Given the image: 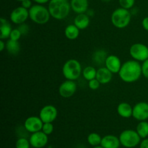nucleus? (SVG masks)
<instances>
[{
  "label": "nucleus",
  "instance_id": "f257e3e1",
  "mask_svg": "<svg viewBox=\"0 0 148 148\" xmlns=\"http://www.w3.org/2000/svg\"><path fill=\"white\" fill-rule=\"evenodd\" d=\"M119 75L121 80L127 83L137 82L143 75L142 64L134 59L127 61L122 64Z\"/></svg>",
  "mask_w": 148,
  "mask_h": 148
},
{
  "label": "nucleus",
  "instance_id": "f03ea898",
  "mask_svg": "<svg viewBox=\"0 0 148 148\" xmlns=\"http://www.w3.org/2000/svg\"><path fill=\"white\" fill-rule=\"evenodd\" d=\"M48 9L51 16L58 20L66 18L72 10L69 0H50Z\"/></svg>",
  "mask_w": 148,
  "mask_h": 148
},
{
  "label": "nucleus",
  "instance_id": "7ed1b4c3",
  "mask_svg": "<svg viewBox=\"0 0 148 148\" xmlns=\"http://www.w3.org/2000/svg\"><path fill=\"white\" fill-rule=\"evenodd\" d=\"M51 17L49 9L43 4H36L29 10V18L38 25L46 24Z\"/></svg>",
  "mask_w": 148,
  "mask_h": 148
},
{
  "label": "nucleus",
  "instance_id": "20e7f679",
  "mask_svg": "<svg viewBox=\"0 0 148 148\" xmlns=\"http://www.w3.org/2000/svg\"><path fill=\"white\" fill-rule=\"evenodd\" d=\"M132 19V13L130 10L119 7L114 10L111 16L113 25L119 29L127 27L130 25Z\"/></svg>",
  "mask_w": 148,
  "mask_h": 148
},
{
  "label": "nucleus",
  "instance_id": "39448f33",
  "mask_svg": "<svg viewBox=\"0 0 148 148\" xmlns=\"http://www.w3.org/2000/svg\"><path fill=\"white\" fill-rule=\"evenodd\" d=\"M82 73V66L79 61L71 59L64 64L62 74L66 79L75 81L80 77Z\"/></svg>",
  "mask_w": 148,
  "mask_h": 148
},
{
  "label": "nucleus",
  "instance_id": "423d86ee",
  "mask_svg": "<svg viewBox=\"0 0 148 148\" xmlns=\"http://www.w3.org/2000/svg\"><path fill=\"white\" fill-rule=\"evenodd\" d=\"M119 137L121 145L127 148L135 147L141 143V137L136 130H124Z\"/></svg>",
  "mask_w": 148,
  "mask_h": 148
},
{
  "label": "nucleus",
  "instance_id": "0eeeda50",
  "mask_svg": "<svg viewBox=\"0 0 148 148\" xmlns=\"http://www.w3.org/2000/svg\"><path fill=\"white\" fill-rule=\"evenodd\" d=\"M130 54L134 60L143 62L148 59V47L144 43H134L130 49Z\"/></svg>",
  "mask_w": 148,
  "mask_h": 148
},
{
  "label": "nucleus",
  "instance_id": "6e6552de",
  "mask_svg": "<svg viewBox=\"0 0 148 148\" xmlns=\"http://www.w3.org/2000/svg\"><path fill=\"white\" fill-rule=\"evenodd\" d=\"M29 18V10L22 6L14 8L10 15V21L16 25H21Z\"/></svg>",
  "mask_w": 148,
  "mask_h": 148
},
{
  "label": "nucleus",
  "instance_id": "1a4fd4ad",
  "mask_svg": "<svg viewBox=\"0 0 148 148\" xmlns=\"http://www.w3.org/2000/svg\"><path fill=\"white\" fill-rule=\"evenodd\" d=\"M58 116L57 108L52 105H46L40 109L39 117L43 123H53Z\"/></svg>",
  "mask_w": 148,
  "mask_h": 148
},
{
  "label": "nucleus",
  "instance_id": "9d476101",
  "mask_svg": "<svg viewBox=\"0 0 148 148\" xmlns=\"http://www.w3.org/2000/svg\"><path fill=\"white\" fill-rule=\"evenodd\" d=\"M132 116L139 121H147L148 119V103L141 101L133 106Z\"/></svg>",
  "mask_w": 148,
  "mask_h": 148
},
{
  "label": "nucleus",
  "instance_id": "9b49d317",
  "mask_svg": "<svg viewBox=\"0 0 148 148\" xmlns=\"http://www.w3.org/2000/svg\"><path fill=\"white\" fill-rule=\"evenodd\" d=\"M77 90V84L75 81L66 79L62 82L59 88V93L62 98H69L73 96Z\"/></svg>",
  "mask_w": 148,
  "mask_h": 148
},
{
  "label": "nucleus",
  "instance_id": "f8f14e48",
  "mask_svg": "<svg viewBox=\"0 0 148 148\" xmlns=\"http://www.w3.org/2000/svg\"><path fill=\"white\" fill-rule=\"evenodd\" d=\"M43 125V121L39 116H30L26 119L24 122L25 129L31 134L41 131Z\"/></svg>",
  "mask_w": 148,
  "mask_h": 148
},
{
  "label": "nucleus",
  "instance_id": "ddd939ff",
  "mask_svg": "<svg viewBox=\"0 0 148 148\" xmlns=\"http://www.w3.org/2000/svg\"><path fill=\"white\" fill-rule=\"evenodd\" d=\"M30 145L34 148H43L47 145L49 138L47 134H45L43 132L39 131L37 132L32 133L30 139Z\"/></svg>",
  "mask_w": 148,
  "mask_h": 148
},
{
  "label": "nucleus",
  "instance_id": "4468645a",
  "mask_svg": "<svg viewBox=\"0 0 148 148\" xmlns=\"http://www.w3.org/2000/svg\"><path fill=\"white\" fill-rule=\"evenodd\" d=\"M104 64L106 67L111 71L113 74H119L122 66L121 59L119 58V56L114 54L107 56Z\"/></svg>",
  "mask_w": 148,
  "mask_h": 148
},
{
  "label": "nucleus",
  "instance_id": "2eb2a0df",
  "mask_svg": "<svg viewBox=\"0 0 148 148\" xmlns=\"http://www.w3.org/2000/svg\"><path fill=\"white\" fill-rule=\"evenodd\" d=\"M119 137L112 134H108L102 137L101 145L104 148H119L120 147Z\"/></svg>",
  "mask_w": 148,
  "mask_h": 148
},
{
  "label": "nucleus",
  "instance_id": "dca6fc26",
  "mask_svg": "<svg viewBox=\"0 0 148 148\" xmlns=\"http://www.w3.org/2000/svg\"><path fill=\"white\" fill-rule=\"evenodd\" d=\"M71 9L77 14L85 13L88 10V0H71Z\"/></svg>",
  "mask_w": 148,
  "mask_h": 148
},
{
  "label": "nucleus",
  "instance_id": "f3484780",
  "mask_svg": "<svg viewBox=\"0 0 148 148\" xmlns=\"http://www.w3.org/2000/svg\"><path fill=\"white\" fill-rule=\"evenodd\" d=\"M113 73L106 67H100L97 69L96 79L103 85L109 83L112 79Z\"/></svg>",
  "mask_w": 148,
  "mask_h": 148
},
{
  "label": "nucleus",
  "instance_id": "a211bd4d",
  "mask_svg": "<svg viewBox=\"0 0 148 148\" xmlns=\"http://www.w3.org/2000/svg\"><path fill=\"white\" fill-rule=\"evenodd\" d=\"M90 20L89 15L85 13L77 14V15L74 19V24L79 29V30H85L89 26Z\"/></svg>",
  "mask_w": 148,
  "mask_h": 148
},
{
  "label": "nucleus",
  "instance_id": "6ab92c4d",
  "mask_svg": "<svg viewBox=\"0 0 148 148\" xmlns=\"http://www.w3.org/2000/svg\"><path fill=\"white\" fill-rule=\"evenodd\" d=\"M117 113L122 118H130L132 116L133 107L128 103L122 102L117 106Z\"/></svg>",
  "mask_w": 148,
  "mask_h": 148
},
{
  "label": "nucleus",
  "instance_id": "aec40b11",
  "mask_svg": "<svg viewBox=\"0 0 148 148\" xmlns=\"http://www.w3.org/2000/svg\"><path fill=\"white\" fill-rule=\"evenodd\" d=\"M0 23H1V27H0V39L1 40H6V39L10 38V33H11L12 28L11 24L10 22L7 21L6 19L1 17L0 19Z\"/></svg>",
  "mask_w": 148,
  "mask_h": 148
},
{
  "label": "nucleus",
  "instance_id": "412c9836",
  "mask_svg": "<svg viewBox=\"0 0 148 148\" xmlns=\"http://www.w3.org/2000/svg\"><path fill=\"white\" fill-rule=\"evenodd\" d=\"M79 29L75 24L68 25L64 29L65 37L71 40H75L79 35Z\"/></svg>",
  "mask_w": 148,
  "mask_h": 148
},
{
  "label": "nucleus",
  "instance_id": "4be33fe9",
  "mask_svg": "<svg viewBox=\"0 0 148 148\" xmlns=\"http://www.w3.org/2000/svg\"><path fill=\"white\" fill-rule=\"evenodd\" d=\"M6 49L11 55H17L20 51V45L18 41L9 39L6 42Z\"/></svg>",
  "mask_w": 148,
  "mask_h": 148
},
{
  "label": "nucleus",
  "instance_id": "5701e85b",
  "mask_svg": "<svg viewBox=\"0 0 148 148\" xmlns=\"http://www.w3.org/2000/svg\"><path fill=\"white\" fill-rule=\"evenodd\" d=\"M136 131L138 133L141 139H145L148 137V122L147 121H142L137 124Z\"/></svg>",
  "mask_w": 148,
  "mask_h": 148
},
{
  "label": "nucleus",
  "instance_id": "b1692460",
  "mask_svg": "<svg viewBox=\"0 0 148 148\" xmlns=\"http://www.w3.org/2000/svg\"><path fill=\"white\" fill-rule=\"evenodd\" d=\"M97 70L95 68L92 66H86L84 69H82V76L86 79L87 81H90L91 79H93L96 78Z\"/></svg>",
  "mask_w": 148,
  "mask_h": 148
},
{
  "label": "nucleus",
  "instance_id": "393cba45",
  "mask_svg": "<svg viewBox=\"0 0 148 148\" xmlns=\"http://www.w3.org/2000/svg\"><path fill=\"white\" fill-rule=\"evenodd\" d=\"M87 140H88V143H89V145H90L92 147H95V146L101 145L102 137L98 133L92 132L88 136Z\"/></svg>",
  "mask_w": 148,
  "mask_h": 148
},
{
  "label": "nucleus",
  "instance_id": "a878e982",
  "mask_svg": "<svg viewBox=\"0 0 148 148\" xmlns=\"http://www.w3.org/2000/svg\"><path fill=\"white\" fill-rule=\"evenodd\" d=\"M30 141L25 137L19 138L15 143L16 148H30Z\"/></svg>",
  "mask_w": 148,
  "mask_h": 148
},
{
  "label": "nucleus",
  "instance_id": "bb28decb",
  "mask_svg": "<svg viewBox=\"0 0 148 148\" xmlns=\"http://www.w3.org/2000/svg\"><path fill=\"white\" fill-rule=\"evenodd\" d=\"M119 4L120 7L130 10L134 7L135 4V0H119Z\"/></svg>",
  "mask_w": 148,
  "mask_h": 148
},
{
  "label": "nucleus",
  "instance_id": "cd10ccee",
  "mask_svg": "<svg viewBox=\"0 0 148 148\" xmlns=\"http://www.w3.org/2000/svg\"><path fill=\"white\" fill-rule=\"evenodd\" d=\"M41 131L43 132L46 134H47L48 136L51 134L53 132V123H43Z\"/></svg>",
  "mask_w": 148,
  "mask_h": 148
},
{
  "label": "nucleus",
  "instance_id": "c85d7f7f",
  "mask_svg": "<svg viewBox=\"0 0 148 148\" xmlns=\"http://www.w3.org/2000/svg\"><path fill=\"white\" fill-rule=\"evenodd\" d=\"M23 36L21 33V32L20 31L18 28H14L12 29V30L11 33H10V38L9 39H11L12 40H16V41H18L20 39L21 36Z\"/></svg>",
  "mask_w": 148,
  "mask_h": 148
},
{
  "label": "nucleus",
  "instance_id": "c756f323",
  "mask_svg": "<svg viewBox=\"0 0 148 148\" xmlns=\"http://www.w3.org/2000/svg\"><path fill=\"white\" fill-rule=\"evenodd\" d=\"M100 85H101V83L96 78L88 81V86L92 90H95L98 89L100 88Z\"/></svg>",
  "mask_w": 148,
  "mask_h": 148
},
{
  "label": "nucleus",
  "instance_id": "7c9ffc66",
  "mask_svg": "<svg viewBox=\"0 0 148 148\" xmlns=\"http://www.w3.org/2000/svg\"><path fill=\"white\" fill-rule=\"evenodd\" d=\"M142 74L146 79H148V59L142 64Z\"/></svg>",
  "mask_w": 148,
  "mask_h": 148
},
{
  "label": "nucleus",
  "instance_id": "2f4dec72",
  "mask_svg": "<svg viewBox=\"0 0 148 148\" xmlns=\"http://www.w3.org/2000/svg\"><path fill=\"white\" fill-rule=\"evenodd\" d=\"M17 28L20 30V31L21 32L22 35L25 36V35H27L28 33L30 28H29V26L27 25H26L25 23H23V24L19 25V27Z\"/></svg>",
  "mask_w": 148,
  "mask_h": 148
},
{
  "label": "nucleus",
  "instance_id": "473e14b6",
  "mask_svg": "<svg viewBox=\"0 0 148 148\" xmlns=\"http://www.w3.org/2000/svg\"><path fill=\"white\" fill-rule=\"evenodd\" d=\"M21 6L24 7V8L30 10V7L33 6V4H32V0H24V1H23L21 2Z\"/></svg>",
  "mask_w": 148,
  "mask_h": 148
},
{
  "label": "nucleus",
  "instance_id": "72a5a7b5",
  "mask_svg": "<svg viewBox=\"0 0 148 148\" xmlns=\"http://www.w3.org/2000/svg\"><path fill=\"white\" fill-rule=\"evenodd\" d=\"M142 26L145 30L148 32V16L143 18V21H142Z\"/></svg>",
  "mask_w": 148,
  "mask_h": 148
},
{
  "label": "nucleus",
  "instance_id": "f704fd0d",
  "mask_svg": "<svg viewBox=\"0 0 148 148\" xmlns=\"http://www.w3.org/2000/svg\"><path fill=\"white\" fill-rule=\"evenodd\" d=\"M140 148H148V138L143 139L140 144Z\"/></svg>",
  "mask_w": 148,
  "mask_h": 148
},
{
  "label": "nucleus",
  "instance_id": "c9c22d12",
  "mask_svg": "<svg viewBox=\"0 0 148 148\" xmlns=\"http://www.w3.org/2000/svg\"><path fill=\"white\" fill-rule=\"evenodd\" d=\"M32 1H34L36 4H47V3H49L50 0H32Z\"/></svg>",
  "mask_w": 148,
  "mask_h": 148
},
{
  "label": "nucleus",
  "instance_id": "e433bc0d",
  "mask_svg": "<svg viewBox=\"0 0 148 148\" xmlns=\"http://www.w3.org/2000/svg\"><path fill=\"white\" fill-rule=\"evenodd\" d=\"M4 49H6V43L4 41V40L0 39V51H3Z\"/></svg>",
  "mask_w": 148,
  "mask_h": 148
},
{
  "label": "nucleus",
  "instance_id": "4c0bfd02",
  "mask_svg": "<svg viewBox=\"0 0 148 148\" xmlns=\"http://www.w3.org/2000/svg\"><path fill=\"white\" fill-rule=\"evenodd\" d=\"M93 148H104V147H103L101 145H98V146H95V147H93Z\"/></svg>",
  "mask_w": 148,
  "mask_h": 148
},
{
  "label": "nucleus",
  "instance_id": "58836bf2",
  "mask_svg": "<svg viewBox=\"0 0 148 148\" xmlns=\"http://www.w3.org/2000/svg\"><path fill=\"white\" fill-rule=\"evenodd\" d=\"M103 1H105V2H108V1H111V0H102Z\"/></svg>",
  "mask_w": 148,
  "mask_h": 148
},
{
  "label": "nucleus",
  "instance_id": "ea45409f",
  "mask_svg": "<svg viewBox=\"0 0 148 148\" xmlns=\"http://www.w3.org/2000/svg\"><path fill=\"white\" fill-rule=\"evenodd\" d=\"M15 1H20V2H22V1H24V0H15Z\"/></svg>",
  "mask_w": 148,
  "mask_h": 148
}]
</instances>
